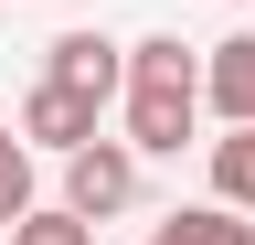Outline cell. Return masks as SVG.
Listing matches in <instances>:
<instances>
[{"label":"cell","mask_w":255,"mask_h":245,"mask_svg":"<svg viewBox=\"0 0 255 245\" xmlns=\"http://www.w3.org/2000/svg\"><path fill=\"white\" fill-rule=\"evenodd\" d=\"M202 96H213V117H223V128H255V32H223V43H213Z\"/></svg>","instance_id":"5"},{"label":"cell","mask_w":255,"mask_h":245,"mask_svg":"<svg viewBox=\"0 0 255 245\" xmlns=\"http://www.w3.org/2000/svg\"><path fill=\"white\" fill-rule=\"evenodd\" d=\"M21 213H32V139L0 128V224H21Z\"/></svg>","instance_id":"9"},{"label":"cell","mask_w":255,"mask_h":245,"mask_svg":"<svg viewBox=\"0 0 255 245\" xmlns=\"http://www.w3.org/2000/svg\"><path fill=\"white\" fill-rule=\"evenodd\" d=\"M11 245H96V224H85L75 203H32L21 224H11Z\"/></svg>","instance_id":"8"},{"label":"cell","mask_w":255,"mask_h":245,"mask_svg":"<svg viewBox=\"0 0 255 245\" xmlns=\"http://www.w3.org/2000/svg\"><path fill=\"white\" fill-rule=\"evenodd\" d=\"M149 245H255V213H234V203H191V213H170V224H149Z\"/></svg>","instance_id":"6"},{"label":"cell","mask_w":255,"mask_h":245,"mask_svg":"<svg viewBox=\"0 0 255 245\" xmlns=\"http://www.w3.org/2000/svg\"><path fill=\"white\" fill-rule=\"evenodd\" d=\"M43 75L53 85H85V96H128V43H107V32H53L43 43Z\"/></svg>","instance_id":"4"},{"label":"cell","mask_w":255,"mask_h":245,"mask_svg":"<svg viewBox=\"0 0 255 245\" xmlns=\"http://www.w3.org/2000/svg\"><path fill=\"white\" fill-rule=\"evenodd\" d=\"M138 160H149L138 139H85L75 160H64V203H75L85 224H117V213L138 203Z\"/></svg>","instance_id":"2"},{"label":"cell","mask_w":255,"mask_h":245,"mask_svg":"<svg viewBox=\"0 0 255 245\" xmlns=\"http://www.w3.org/2000/svg\"><path fill=\"white\" fill-rule=\"evenodd\" d=\"M202 64L213 53L202 43H181V32H149V43H128V139L149 149V160H181V139L202 128Z\"/></svg>","instance_id":"1"},{"label":"cell","mask_w":255,"mask_h":245,"mask_svg":"<svg viewBox=\"0 0 255 245\" xmlns=\"http://www.w3.org/2000/svg\"><path fill=\"white\" fill-rule=\"evenodd\" d=\"M213 203L255 213V128H223V139H213Z\"/></svg>","instance_id":"7"},{"label":"cell","mask_w":255,"mask_h":245,"mask_svg":"<svg viewBox=\"0 0 255 245\" xmlns=\"http://www.w3.org/2000/svg\"><path fill=\"white\" fill-rule=\"evenodd\" d=\"M21 139L32 149H53V160H75V149L85 139H107V96H85V85H32V96H21Z\"/></svg>","instance_id":"3"}]
</instances>
